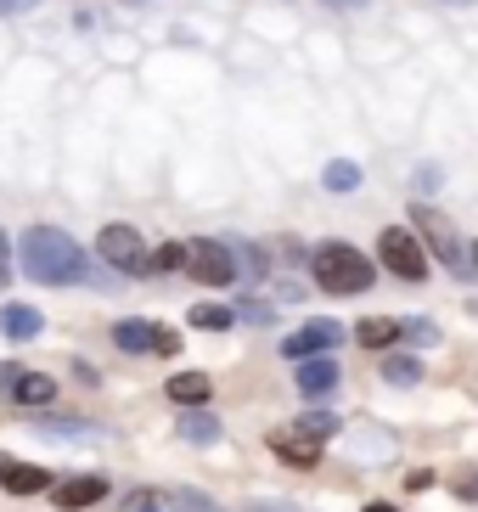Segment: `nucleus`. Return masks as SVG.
I'll return each mask as SVG.
<instances>
[{
	"mask_svg": "<svg viewBox=\"0 0 478 512\" xmlns=\"http://www.w3.org/2000/svg\"><path fill=\"white\" fill-rule=\"evenodd\" d=\"M299 389L304 394H332L338 389V361H321V355H315V361H299Z\"/></svg>",
	"mask_w": 478,
	"mask_h": 512,
	"instance_id": "obj_18",
	"label": "nucleus"
},
{
	"mask_svg": "<svg viewBox=\"0 0 478 512\" xmlns=\"http://www.w3.org/2000/svg\"><path fill=\"white\" fill-rule=\"evenodd\" d=\"M169 512H220V507H214L209 496H197V490H175V496H169Z\"/></svg>",
	"mask_w": 478,
	"mask_h": 512,
	"instance_id": "obj_25",
	"label": "nucleus"
},
{
	"mask_svg": "<svg viewBox=\"0 0 478 512\" xmlns=\"http://www.w3.org/2000/svg\"><path fill=\"white\" fill-rule=\"evenodd\" d=\"M40 310H29V304H6V310H0V332H6V338H17V344H29V338H40Z\"/></svg>",
	"mask_w": 478,
	"mask_h": 512,
	"instance_id": "obj_15",
	"label": "nucleus"
},
{
	"mask_svg": "<svg viewBox=\"0 0 478 512\" xmlns=\"http://www.w3.org/2000/svg\"><path fill=\"white\" fill-rule=\"evenodd\" d=\"M164 394L175 400V406H209V394H214V383L203 372H175L164 383Z\"/></svg>",
	"mask_w": 478,
	"mask_h": 512,
	"instance_id": "obj_11",
	"label": "nucleus"
},
{
	"mask_svg": "<svg viewBox=\"0 0 478 512\" xmlns=\"http://www.w3.org/2000/svg\"><path fill=\"white\" fill-rule=\"evenodd\" d=\"M473 490H478V479H473Z\"/></svg>",
	"mask_w": 478,
	"mask_h": 512,
	"instance_id": "obj_35",
	"label": "nucleus"
},
{
	"mask_svg": "<svg viewBox=\"0 0 478 512\" xmlns=\"http://www.w3.org/2000/svg\"><path fill=\"white\" fill-rule=\"evenodd\" d=\"M107 490H113V484H107L102 473H79V479L51 484V501H57L62 512H79V507H96V501H107Z\"/></svg>",
	"mask_w": 478,
	"mask_h": 512,
	"instance_id": "obj_9",
	"label": "nucleus"
},
{
	"mask_svg": "<svg viewBox=\"0 0 478 512\" xmlns=\"http://www.w3.org/2000/svg\"><path fill=\"white\" fill-rule=\"evenodd\" d=\"M113 344L124 355H158V361H169V355H180V332L158 327V321H119L113 327Z\"/></svg>",
	"mask_w": 478,
	"mask_h": 512,
	"instance_id": "obj_6",
	"label": "nucleus"
},
{
	"mask_svg": "<svg viewBox=\"0 0 478 512\" xmlns=\"http://www.w3.org/2000/svg\"><path fill=\"white\" fill-rule=\"evenodd\" d=\"M186 321H192L197 332H225L231 321H237V310H231V304H192V316Z\"/></svg>",
	"mask_w": 478,
	"mask_h": 512,
	"instance_id": "obj_19",
	"label": "nucleus"
},
{
	"mask_svg": "<svg viewBox=\"0 0 478 512\" xmlns=\"http://www.w3.org/2000/svg\"><path fill=\"white\" fill-rule=\"evenodd\" d=\"M366 512H400V507H389V501H372V507H366Z\"/></svg>",
	"mask_w": 478,
	"mask_h": 512,
	"instance_id": "obj_32",
	"label": "nucleus"
},
{
	"mask_svg": "<svg viewBox=\"0 0 478 512\" xmlns=\"http://www.w3.org/2000/svg\"><path fill=\"white\" fill-rule=\"evenodd\" d=\"M349 332H344V321H327V316H315V321H304L299 332H287L282 338V355L287 361H315V355H327V349H338Z\"/></svg>",
	"mask_w": 478,
	"mask_h": 512,
	"instance_id": "obj_7",
	"label": "nucleus"
},
{
	"mask_svg": "<svg viewBox=\"0 0 478 512\" xmlns=\"http://www.w3.org/2000/svg\"><path fill=\"white\" fill-rule=\"evenodd\" d=\"M473 265H478V242H473Z\"/></svg>",
	"mask_w": 478,
	"mask_h": 512,
	"instance_id": "obj_34",
	"label": "nucleus"
},
{
	"mask_svg": "<svg viewBox=\"0 0 478 512\" xmlns=\"http://www.w3.org/2000/svg\"><path fill=\"white\" fill-rule=\"evenodd\" d=\"M40 0H0V17H17V12H34Z\"/></svg>",
	"mask_w": 478,
	"mask_h": 512,
	"instance_id": "obj_28",
	"label": "nucleus"
},
{
	"mask_svg": "<svg viewBox=\"0 0 478 512\" xmlns=\"http://www.w3.org/2000/svg\"><path fill=\"white\" fill-rule=\"evenodd\" d=\"M377 254H383V265H389L400 282H422V276H428V248H422L411 231H400V226L377 231Z\"/></svg>",
	"mask_w": 478,
	"mask_h": 512,
	"instance_id": "obj_5",
	"label": "nucleus"
},
{
	"mask_svg": "<svg viewBox=\"0 0 478 512\" xmlns=\"http://www.w3.org/2000/svg\"><path fill=\"white\" fill-rule=\"evenodd\" d=\"M355 338H360V349H377V355H383V349H394L405 338V327H400V321H389V316H366L355 327Z\"/></svg>",
	"mask_w": 478,
	"mask_h": 512,
	"instance_id": "obj_13",
	"label": "nucleus"
},
{
	"mask_svg": "<svg viewBox=\"0 0 478 512\" xmlns=\"http://www.w3.org/2000/svg\"><path fill=\"white\" fill-rule=\"evenodd\" d=\"M124 512H169V501H158L152 490H135V496L124 501Z\"/></svg>",
	"mask_w": 478,
	"mask_h": 512,
	"instance_id": "obj_27",
	"label": "nucleus"
},
{
	"mask_svg": "<svg viewBox=\"0 0 478 512\" xmlns=\"http://www.w3.org/2000/svg\"><path fill=\"white\" fill-rule=\"evenodd\" d=\"M180 439H186V445H214V439H220V417H209L203 406H186V417H180Z\"/></svg>",
	"mask_w": 478,
	"mask_h": 512,
	"instance_id": "obj_17",
	"label": "nucleus"
},
{
	"mask_svg": "<svg viewBox=\"0 0 478 512\" xmlns=\"http://www.w3.org/2000/svg\"><path fill=\"white\" fill-rule=\"evenodd\" d=\"M327 6H344V12H355V6H366V0H327Z\"/></svg>",
	"mask_w": 478,
	"mask_h": 512,
	"instance_id": "obj_30",
	"label": "nucleus"
},
{
	"mask_svg": "<svg viewBox=\"0 0 478 512\" xmlns=\"http://www.w3.org/2000/svg\"><path fill=\"white\" fill-rule=\"evenodd\" d=\"M405 338L428 349V344H439V327H434V321H405Z\"/></svg>",
	"mask_w": 478,
	"mask_h": 512,
	"instance_id": "obj_26",
	"label": "nucleus"
},
{
	"mask_svg": "<svg viewBox=\"0 0 478 512\" xmlns=\"http://www.w3.org/2000/svg\"><path fill=\"white\" fill-rule=\"evenodd\" d=\"M0 484H6L12 496H40V490H51V473H45V467L6 462V467H0Z\"/></svg>",
	"mask_w": 478,
	"mask_h": 512,
	"instance_id": "obj_12",
	"label": "nucleus"
},
{
	"mask_svg": "<svg viewBox=\"0 0 478 512\" xmlns=\"http://www.w3.org/2000/svg\"><path fill=\"white\" fill-rule=\"evenodd\" d=\"M282 434L304 439V445H321V439H338V411H304L293 428H282Z\"/></svg>",
	"mask_w": 478,
	"mask_h": 512,
	"instance_id": "obj_14",
	"label": "nucleus"
},
{
	"mask_svg": "<svg viewBox=\"0 0 478 512\" xmlns=\"http://www.w3.org/2000/svg\"><path fill=\"white\" fill-rule=\"evenodd\" d=\"M12 406H29V411H40V406H51L57 400V377H45V372H23L12 383V394H6Z\"/></svg>",
	"mask_w": 478,
	"mask_h": 512,
	"instance_id": "obj_10",
	"label": "nucleus"
},
{
	"mask_svg": "<svg viewBox=\"0 0 478 512\" xmlns=\"http://www.w3.org/2000/svg\"><path fill=\"white\" fill-rule=\"evenodd\" d=\"M383 377H389V383H417L422 361L417 355H400V349H383Z\"/></svg>",
	"mask_w": 478,
	"mask_h": 512,
	"instance_id": "obj_20",
	"label": "nucleus"
},
{
	"mask_svg": "<svg viewBox=\"0 0 478 512\" xmlns=\"http://www.w3.org/2000/svg\"><path fill=\"white\" fill-rule=\"evenodd\" d=\"M192 259V248H180V242H158V254H152V271H180Z\"/></svg>",
	"mask_w": 478,
	"mask_h": 512,
	"instance_id": "obj_23",
	"label": "nucleus"
},
{
	"mask_svg": "<svg viewBox=\"0 0 478 512\" xmlns=\"http://www.w3.org/2000/svg\"><path fill=\"white\" fill-rule=\"evenodd\" d=\"M17 377H23V366H12V361H6V366H0V389L12 394V383H17Z\"/></svg>",
	"mask_w": 478,
	"mask_h": 512,
	"instance_id": "obj_29",
	"label": "nucleus"
},
{
	"mask_svg": "<svg viewBox=\"0 0 478 512\" xmlns=\"http://www.w3.org/2000/svg\"><path fill=\"white\" fill-rule=\"evenodd\" d=\"M270 451L282 456V462H293V467H315L321 445H293V434H270Z\"/></svg>",
	"mask_w": 478,
	"mask_h": 512,
	"instance_id": "obj_21",
	"label": "nucleus"
},
{
	"mask_svg": "<svg viewBox=\"0 0 478 512\" xmlns=\"http://www.w3.org/2000/svg\"><path fill=\"white\" fill-rule=\"evenodd\" d=\"M439 6H473V0H439Z\"/></svg>",
	"mask_w": 478,
	"mask_h": 512,
	"instance_id": "obj_33",
	"label": "nucleus"
},
{
	"mask_svg": "<svg viewBox=\"0 0 478 512\" xmlns=\"http://www.w3.org/2000/svg\"><path fill=\"white\" fill-rule=\"evenodd\" d=\"M310 265H315V282L327 287V293H338V299L344 293H366L377 282V265L360 248H349V242H321Z\"/></svg>",
	"mask_w": 478,
	"mask_h": 512,
	"instance_id": "obj_2",
	"label": "nucleus"
},
{
	"mask_svg": "<svg viewBox=\"0 0 478 512\" xmlns=\"http://www.w3.org/2000/svg\"><path fill=\"white\" fill-rule=\"evenodd\" d=\"M17 259H23V276L45 287H74V282H90V259L68 231L57 226H29L17 237Z\"/></svg>",
	"mask_w": 478,
	"mask_h": 512,
	"instance_id": "obj_1",
	"label": "nucleus"
},
{
	"mask_svg": "<svg viewBox=\"0 0 478 512\" xmlns=\"http://www.w3.org/2000/svg\"><path fill=\"white\" fill-rule=\"evenodd\" d=\"M96 254H102V265H113L119 276H152V254H147V242L135 237V226H102Z\"/></svg>",
	"mask_w": 478,
	"mask_h": 512,
	"instance_id": "obj_3",
	"label": "nucleus"
},
{
	"mask_svg": "<svg viewBox=\"0 0 478 512\" xmlns=\"http://www.w3.org/2000/svg\"><path fill=\"white\" fill-rule=\"evenodd\" d=\"M6 254H12V242H6V231H0V265H6Z\"/></svg>",
	"mask_w": 478,
	"mask_h": 512,
	"instance_id": "obj_31",
	"label": "nucleus"
},
{
	"mask_svg": "<svg viewBox=\"0 0 478 512\" xmlns=\"http://www.w3.org/2000/svg\"><path fill=\"white\" fill-rule=\"evenodd\" d=\"M34 434H45V439H102V428L96 422H79V417H40L34 422Z\"/></svg>",
	"mask_w": 478,
	"mask_h": 512,
	"instance_id": "obj_16",
	"label": "nucleus"
},
{
	"mask_svg": "<svg viewBox=\"0 0 478 512\" xmlns=\"http://www.w3.org/2000/svg\"><path fill=\"white\" fill-rule=\"evenodd\" d=\"M411 220H417V231H422V242L434 248V259L445 265V271H456V276H467V254H462V237H456V226H450L439 209H428V203H417L411 209Z\"/></svg>",
	"mask_w": 478,
	"mask_h": 512,
	"instance_id": "obj_4",
	"label": "nucleus"
},
{
	"mask_svg": "<svg viewBox=\"0 0 478 512\" xmlns=\"http://www.w3.org/2000/svg\"><path fill=\"white\" fill-rule=\"evenodd\" d=\"M321 186H327V192H355V186H360V169L344 164V158H332V164L321 169Z\"/></svg>",
	"mask_w": 478,
	"mask_h": 512,
	"instance_id": "obj_22",
	"label": "nucleus"
},
{
	"mask_svg": "<svg viewBox=\"0 0 478 512\" xmlns=\"http://www.w3.org/2000/svg\"><path fill=\"white\" fill-rule=\"evenodd\" d=\"M186 271L197 276L203 287H225V282H237V254L225 248V242H192V259H186Z\"/></svg>",
	"mask_w": 478,
	"mask_h": 512,
	"instance_id": "obj_8",
	"label": "nucleus"
},
{
	"mask_svg": "<svg viewBox=\"0 0 478 512\" xmlns=\"http://www.w3.org/2000/svg\"><path fill=\"white\" fill-rule=\"evenodd\" d=\"M231 254H237V265H242L248 276H265V248H259V242H237Z\"/></svg>",
	"mask_w": 478,
	"mask_h": 512,
	"instance_id": "obj_24",
	"label": "nucleus"
}]
</instances>
